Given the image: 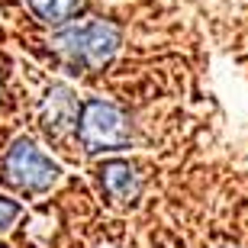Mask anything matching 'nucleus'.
Masks as SVG:
<instances>
[{
  "label": "nucleus",
  "instance_id": "nucleus-1",
  "mask_svg": "<svg viewBox=\"0 0 248 248\" xmlns=\"http://www.w3.org/2000/svg\"><path fill=\"white\" fill-rule=\"evenodd\" d=\"M52 48L74 68H103L120 48V26L107 19H81L58 29Z\"/></svg>",
  "mask_w": 248,
  "mask_h": 248
},
{
  "label": "nucleus",
  "instance_id": "nucleus-2",
  "mask_svg": "<svg viewBox=\"0 0 248 248\" xmlns=\"http://www.w3.org/2000/svg\"><path fill=\"white\" fill-rule=\"evenodd\" d=\"M78 139L84 152H116L132 142L129 116L107 100H87L78 113Z\"/></svg>",
  "mask_w": 248,
  "mask_h": 248
},
{
  "label": "nucleus",
  "instance_id": "nucleus-3",
  "mask_svg": "<svg viewBox=\"0 0 248 248\" xmlns=\"http://www.w3.org/2000/svg\"><path fill=\"white\" fill-rule=\"evenodd\" d=\"M3 171H7L10 184L19 187V190H29V193L48 190V187L58 181V174H62L55 161L42 155L29 139L13 142V148H10L7 158H3Z\"/></svg>",
  "mask_w": 248,
  "mask_h": 248
},
{
  "label": "nucleus",
  "instance_id": "nucleus-4",
  "mask_svg": "<svg viewBox=\"0 0 248 248\" xmlns=\"http://www.w3.org/2000/svg\"><path fill=\"white\" fill-rule=\"evenodd\" d=\"M78 113H81V103H78L71 87L52 84L46 100H42V107H39V123H42L48 139H64L78 126Z\"/></svg>",
  "mask_w": 248,
  "mask_h": 248
},
{
  "label": "nucleus",
  "instance_id": "nucleus-5",
  "mask_svg": "<svg viewBox=\"0 0 248 248\" xmlns=\"http://www.w3.org/2000/svg\"><path fill=\"white\" fill-rule=\"evenodd\" d=\"M100 184L110 200L129 203L139 193V174L129 161H107V165H100Z\"/></svg>",
  "mask_w": 248,
  "mask_h": 248
},
{
  "label": "nucleus",
  "instance_id": "nucleus-6",
  "mask_svg": "<svg viewBox=\"0 0 248 248\" xmlns=\"http://www.w3.org/2000/svg\"><path fill=\"white\" fill-rule=\"evenodd\" d=\"M29 13L39 19V23H48V26H62L78 13L81 0H26Z\"/></svg>",
  "mask_w": 248,
  "mask_h": 248
},
{
  "label": "nucleus",
  "instance_id": "nucleus-7",
  "mask_svg": "<svg viewBox=\"0 0 248 248\" xmlns=\"http://www.w3.org/2000/svg\"><path fill=\"white\" fill-rule=\"evenodd\" d=\"M16 216H19V203L10 200V197H0V229H7Z\"/></svg>",
  "mask_w": 248,
  "mask_h": 248
},
{
  "label": "nucleus",
  "instance_id": "nucleus-8",
  "mask_svg": "<svg viewBox=\"0 0 248 248\" xmlns=\"http://www.w3.org/2000/svg\"><path fill=\"white\" fill-rule=\"evenodd\" d=\"M0 248H3V245H0Z\"/></svg>",
  "mask_w": 248,
  "mask_h": 248
}]
</instances>
